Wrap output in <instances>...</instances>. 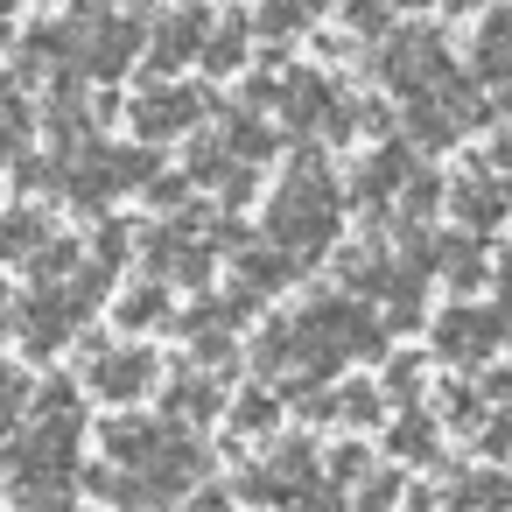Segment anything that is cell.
Masks as SVG:
<instances>
[{
  "label": "cell",
  "instance_id": "obj_1",
  "mask_svg": "<svg viewBox=\"0 0 512 512\" xmlns=\"http://www.w3.org/2000/svg\"><path fill=\"white\" fill-rule=\"evenodd\" d=\"M267 232H274V253H288L295 267L316 260L337 239V190H330V176H323L316 155H302V176L281 183V197L267 211Z\"/></svg>",
  "mask_w": 512,
  "mask_h": 512
},
{
  "label": "cell",
  "instance_id": "obj_10",
  "mask_svg": "<svg viewBox=\"0 0 512 512\" xmlns=\"http://www.w3.org/2000/svg\"><path fill=\"white\" fill-rule=\"evenodd\" d=\"M449 204H456V218H463L470 232H491V225L512 211V190H505V183H491V176H470V183H456V190H449Z\"/></svg>",
  "mask_w": 512,
  "mask_h": 512
},
{
  "label": "cell",
  "instance_id": "obj_6",
  "mask_svg": "<svg viewBox=\"0 0 512 512\" xmlns=\"http://www.w3.org/2000/svg\"><path fill=\"white\" fill-rule=\"evenodd\" d=\"M141 36H148V22H141V15H106V22L85 36L92 50H85L78 64H85L92 78H120V71L141 57Z\"/></svg>",
  "mask_w": 512,
  "mask_h": 512
},
{
  "label": "cell",
  "instance_id": "obj_33",
  "mask_svg": "<svg viewBox=\"0 0 512 512\" xmlns=\"http://www.w3.org/2000/svg\"><path fill=\"white\" fill-rule=\"evenodd\" d=\"M365 470H372V456H365L358 442H344V449H330V477H337V484H358ZM337 484H330V491H337Z\"/></svg>",
  "mask_w": 512,
  "mask_h": 512
},
{
  "label": "cell",
  "instance_id": "obj_4",
  "mask_svg": "<svg viewBox=\"0 0 512 512\" xmlns=\"http://www.w3.org/2000/svg\"><path fill=\"white\" fill-rule=\"evenodd\" d=\"M505 309H449L442 323H435V351L449 358V365H477V358H491L498 344H505Z\"/></svg>",
  "mask_w": 512,
  "mask_h": 512
},
{
  "label": "cell",
  "instance_id": "obj_3",
  "mask_svg": "<svg viewBox=\"0 0 512 512\" xmlns=\"http://www.w3.org/2000/svg\"><path fill=\"white\" fill-rule=\"evenodd\" d=\"M204 106H211V92H197V85H155V92L127 99V127H134L141 141H169V134H183Z\"/></svg>",
  "mask_w": 512,
  "mask_h": 512
},
{
  "label": "cell",
  "instance_id": "obj_30",
  "mask_svg": "<svg viewBox=\"0 0 512 512\" xmlns=\"http://www.w3.org/2000/svg\"><path fill=\"white\" fill-rule=\"evenodd\" d=\"M29 393H36V386H29L15 365H0V428H15V414L29 407Z\"/></svg>",
  "mask_w": 512,
  "mask_h": 512
},
{
  "label": "cell",
  "instance_id": "obj_22",
  "mask_svg": "<svg viewBox=\"0 0 512 512\" xmlns=\"http://www.w3.org/2000/svg\"><path fill=\"white\" fill-rule=\"evenodd\" d=\"M337 274H344V288H358V295H379V288H386V260H379V246H351V253H337Z\"/></svg>",
  "mask_w": 512,
  "mask_h": 512
},
{
  "label": "cell",
  "instance_id": "obj_2",
  "mask_svg": "<svg viewBox=\"0 0 512 512\" xmlns=\"http://www.w3.org/2000/svg\"><path fill=\"white\" fill-rule=\"evenodd\" d=\"M379 71H386V85H400L407 99H428L442 78H456V64H449V43H442L435 29L393 36V43H386V57H379Z\"/></svg>",
  "mask_w": 512,
  "mask_h": 512
},
{
  "label": "cell",
  "instance_id": "obj_25",
  "mask_svg": "<svg viewBox=\"0 0 512 512\" xmlns=\"http://www.w3.org/2000/svg\"><path fill=\"white\" fill-rule=\"evenodd\" d=\"M162 316H169V295H162V288L120 295V323H127V330H148V323H162Z\"/></svg>",
  "mask_w": 512,
  "mask_h": 512
},
{
  "label": "cell",
  "instance_id": "obj_43",
  "mask_svg": "<svg viewBox=\"0 0 512 512\" xmlns=\"http://www.w3.org/2000/svg\"><path fill=\"white\" fill-rule=\"evenodd\" d=\"M15 8H22V0H0V36H8V22H15Z\"/></svg>",
  "mask_w": 512,
  "mask_h": 512
},
{
  "label": "cell",
  "instance_id": "obj_18",
  "mask_svg": "<svg viewBox=\"0 0 512 512\" xmlns=\"http://www.w3.org/2000/svg\"><path fill=\"white\" fill-rule=\"evenodd\" d=\"M43 239H50L43 211H8V218H0V260H36Z\"/></svg>",
  "mask_w": 512,
  "mask_h": 512
},
{
  "label": "cell",
  "instance_id": "obj_39",
  "mask_svg": "<svg viewBox=\"0 0 512 512\" xmlns=\"http://www.w3.org/2000/svg\"><path fill=\"white\" fill-rule=\"evenodd\" d=\"M484 456L512 463V414H498V421H491V435H484Z\"/></svg>",
  "mask_w": 512,
  "mask_h": 512
},
{
  "label": "cell",
  "instance_id": "obj_27",
  "mask_svg": "<svg viewBox=\"0 0 512 512\" xmlns=\"http://www.w3.org/2000/svg\"><path fill=\"white\" fill-rule=\"evenodd\" d=\"M330 414H344V421H379V393L372 386H344V393H330Z\"/></svg>",
  "mask_w": 512,
  "mask_h": 512
},
{
  "label": "cell",
  "instance_id": "obj_35",
  "mask_svg": "<svg viewBox=\"0 0 512 512\" xmlns=\"http://www.w3.org/2000/svg\"><path fill=\"white\" fill-rule=\"evenodd\" d=\"M400 505V477L386 470V477H365V498H358V512H393Z\"/></svg>",
  "mask_w": 512,
  "mask_h": 512
},
{
  "label": "cell",
  "instance_id": "obj_9",
  "mask_svg": "<svg viewBox=\"0 0 512 512\" xmlns=\"http://www.w3.org/2000/svg\"><path fill=\"white\" fill-rule=\"evenodd\" d=\"M330 106H337V92H330V78H316V71H295L288 85H281V113H288V127H323L330 120Z\"/></svg>",
  "mask_w": 512,
  "mask_h": 512
},
{
  "label": "cell",
  "instance_id": "obj_29",
  "mask_svg": "<svg viewBox=\"0 0 512 512\" xmlns=\"http://www.w3.org/2000/svg\"><path fill=\"white\" fill-rule=\"evenodd\" d=\"M15 498H22V512H71V477L29 484V491H15Z\"/></svg>",
  "mask_w": 512,
  "mask_h": 512
},
{
  "label": "cell",
  "instance_id": "obj_8",
  "mask_svg": "<svg viewBox=\"0 0 512 512\" xmlns=\"http://www.w3.org/2000/svg\"><path fill=\"white\" fill-rule=\"evenodd\" d=\"M204 36H211V15H204V8H183V15H169V22L155 29L148 64H155V71H176V64H190V57L204 50Z\"/></svg>",
  "mask_w": 512,
  "mask_h": 512
},
{
  "label": "cell",
  "instance_id": "obj_23",
  "mask_svg": "<svg viewBox=\"0 0 512 512\" xmlns=\"http://www.w3.org/2000/svg\"><path fill=\"white\" fill-rule=\"evenodd\" d=\"M386 449L407 456V463H428V456H435V421H428V414H400L393 435H386Z\"/></svg>",
  "mask_w": 512,
  "mask_h": 512
},
{
  "label": "cell",
  "instance_id": "obj_26",
  "mask_svg": "<svg viewBox=\"0 0 512 512\" xmlns=\"http://www.w3.org/2000/svg\"><path fill=\"white\" fill-rule=\"evenodd\" d=\"M477 414H484V393L463 386V379H449V386H442V421H449V428H477Z\"/></svg>",
  "mask_w": 512,
  "mask_h": 512
},
{
  "label": "cell",
  "instance_id": "obj_17",
  "mask_svg": "<svg viewBox=\"0 0 512 512\" xmlns=\"http://www.w3.org/2000/svg\"><path fill=\"white\" fill-rule=\"evenodd\" d=\"M267 477H274L281 491H288V484H316V442H309V435H281Z\"/></svg>",
  "mask_w": 512,
  "mask_h": 512
},
{
  "label": "cell",
  "instance_id": "obj_36",
  "mask_svg": "<svg viewBox=\"0 0 512 512\" xmlns=\"http://www.w3.org/2000/svg\"><path fill=\"white\" fill-rule=\"evenodd\" d=\"M288 512H344V498L330 484H302V491H288Z\"/></svg>",
  "mask_w": 512,
  "mask_h": 512
},
{
  "label": "cell",
  "instance_id": "obj_28",
  "mask_svg": "<svg viewBox=\"0 0 512 512\" xmlns=\"http://www.w3.org/2000/svg\"><path fill=\"white\" fill-rule=\"evenodd\" d=\"M274 414H281V407H274V393H246V400L232 407V428H246V435H267V428H274Z\"/></svg>",
  "mask_w": 512,
  "mask_h": 512
},
{
  "label": "cell",
  "instance_id": "obj_34",
  "mask_svg": "<svg viewBox=\"0 0 512 512\" xmlns=\"http://www.w3.org/2000/svg\"><path fill=\"white\" fill-rule=\"evenodd\" d=\"M386 393H393V400H414V393H421V358H393V365H386Z\"/></svg>",
  "mask_w": 512,
  "mask_h": 512
},
{
  "label": "cell",
  "instance_id": "obj_41",
  "mask_svg": "<svg viewBox=\"0 0 512 512\" xmlns=\"http://www.w3.org/2000/svg\"><path fill=\"white\" fill-rule=\"evenodd\" d=\"M183 512H232V498H225V491H197Z\"/></svg>",
  "mask_w": 512,
  "mask_h": 512
},
{
  "label": "cell",
  "instance_id": "obj_21",
  "mask_svg": "<svg viewBox=\"0 0 512 512\" xmlns=\"http://www.w3.org/2000/svg\"><path fill=\"white\" fill-rule=\"evenodd\" d=\"M407 134H414L421 148H449V141H456V120H449L435 99H407Z\"/></svg>",
  "mask_w": 512,
  "mask_h": 512
},
{
  "label": "cell",
  "instance_id": "obj_5",
  "mask_svg": "<svg viewBox=\"0 0 512 512\" xmlns=\"http://www.w3.org/2000/svg\"><path fill=\"white\" fill-rule=\"evenodd\" d=\"M155 351H141V344H120V351H92V365H85V379H92V393H106V400H141L148 386H155Z\"/></svg>",
  "mask_w": 512,
  "mask_h": 512
},
{
  "label": "cell",
  "instance_id": "obj_13",
  "mask_svg": "<svg viewBox=\"0 0 512 512\" xmlns=\"http://www.w3.org/2000/svg\"><path fill=\"white\" fill-rule=\"evenodd\" d=\"M246 36H253V22H246V15H225V22L204 36V50H197V57H204V71H211V78L239 71V64H246Z\"/></svg>",
  "mask_w": 512,
  "mask_h": 512
},
{
  "label": "cell",
  "instance_id": "obj_11",
  "mask_svg": "<svg viewBox=\"0 0 512 512\" xmlns=\"http://www.w3.org/2000/svg\"><path fill=\"white\" fill-rule=\"evenodd\" d=\"M162 442H169V428H162V421H127V414H120V421H106V456H113V463H134V477L155 463V449H162Z\"/></svg>",
  "mask_w": 512,
  "mask_h": 512
},
{
  "label": "cell",
  "instance_id": "obj_19",
  "mask_svg": "<svg viewBox=\"0 0 512 512\" xmlns=\"http://www.w3.org/2000/svg\"><path fill=\"white\" fill-rule=\"evenodd\" d=\"M267 148H274V127L267 120H253V113H232L225 120V155H239V169L246 162H267Z\"/></svg>",
  "mask_w": 512,
  "mask_h": 512
},
{
  "label": "cell",
  "instance_id": "obj_44",
  "mask_svg": "<svg viewBox=\"0 0 512 512\" xmlns=\"http://www.w3.org/2000/svg\"><path fill=\"white\" fill-rule=\"evenodd\" d=\"M379 8H421V0H379Z\"/></svg>",
  "mask_w": 512,
  "mask_h": 512
},
{
  "label": "cell",
  "instance_id": "obj_31",
  "mask_svg": "<svg viewBox=\"0 0 512 512\" xmlns=\"http://www.w3.org/2000/svg\"><path fill=\"white\" fill-rule=\"evenodd\" d=\"M442 190H435V176H421V169H407V183H400V211L407 218H428V204H435Z\"/></svg>",
  "mask_w": 512,
  "mask_h": 512
},
{
  "label": "cell",
  "instance_id": "obj_15",
  "mask_svg": "<svg viewBox=\"0 0 512 512\" xmlns=\"http://www.w3.org/2000/svg\"><path fill=\"white\" fill-rule=\"evenodd\" d=\"M512 505V477L505 470H463L456 477V512H505Z\"/></svg>",
  "mask_w": 512,
  "mask_h": 512
},
{
  "label": "cell",
  "instance_id": "obj_42",
  "mask_svg": "<svg viewBox=\"0 0 512 512\" xmlns=\"http://www.w3.org/2000/svg\"><path fill=\"white\" fill-rule=\"evenodd\" d=\"M491 169H512V134H498V141H491Z\"/></svg>",
  "mask_w": 512,
  "mask_h": 512
},
{
  "label": "cell",
  "instance_id": "obj_7",
  "mask_svg": "<svg viewBox=\"0 0 512 512\" xmlns=\"http://www.w3.org/2000/svg\"><path fill=\"white\" fill-rule=\"evenodd\" d=\"M78 302H71V288H43V295H29V309H22V337H29V351H57L71 330H78Z\"/></svg>",
  "mask_w": 512,
  "mask_h": 512
},
{
  "label": "cell",
  "instance_id": "obj_12",
  "mask_svg": "<svg viewBox=\"0 0 512 512\" xmlns=\"http://www.w3.org/2000/svg\"><path fill=\"white\" fill-rule=\"evenodd\" d=\"M470 71H477V78H491L498 92L512 85V15H491V22L477 29V50H470Z\"/></svg>",
  "mask_w": 512,
  "mask_h": 512
},
{
  "label": "cell",
  "instance_id": "obj_38",
  "mask_svg": "<svg viewBox=\"0 0 512 512\" xmlns=\"http://www.w3.org/2000/svg\"><path fill=\"white\" fill-rule=\"evenodd\" d=\"M113 260H127V225H120V218H106V225H99V267L113 274Z\"/></svg>",
  "mask_w": 512,
  "mask_h": 512
},
{
  "label": "cell",
  "instance_id": "obj_37",
  "mask_svg": "<svg viewBox=\"0 0 512 512\" xmlns=\"http://www.w3.org/2000/svg\"><path fill=\"white\" fill-rule=\"evenodd\" d=\"M344 22H351L358 36H379V29H386V8H379V0H344Z\"/></svg>",
  "mask_w": 512,
  "mask_h": 512
},
{
  "label": "cell",
  "instance_id": "obj_32",
  "mask_svg": "<svg viewBox=\"0 0 512 512\" xmlns=\"http://www.w3.org/2000/svg\"><path fill=\"white\" fill-rule=\"evenodd\" d=\"M190 176H204V183H225V176H232L225 148H218V141H197V148H190Z\"/></svg>",
  "mask_w": 512,
  "mask_h": 512
},
{
  "label": "cell",
  "instance_id": "obj_40",
  "mask_svg": "<svg viewBox=\"0 0 512 512\" xmlns=\"http://www.w3.org/2000/svg\"><path fill=\"white\" fill-rule=\"evenodd\" d=\"M148 197H155V204H183V183H176V176H155Z\"/></svg>",
  "mask_w": 512,
  "mask_h": 512
},
{
  "label": "cell",
  "instance_id": "obj_20",
  "mask_svg": "<svg viewBox=\"0 0 512 512\" xmlns=\"http://www.w3.org/2000/svg\"><path fill=\"white\" fill-rule=\"evenodd\" d=\"M435 260H442V274H449V288L456 295H470V288H484V253L470 246V239H449V246H435Z\"/></svg>",
  "mask_w": 512,
  "mask_h": 512
},
{
  "label": "cell",
  "instance_id": "obj_24",
  "mask_svg": "<svg viewBox=\"0 0 512 512\" xmlns=\"http://www.w3.org/2000/svg\"><path fill=\"white\" fill-rule=\"evenodd\" d=\"M169 414H183V421L218 414V386H211V379H197V372H183V379L169 386Z\"/></svg>",
  "mask_w": 512,
  "mask_h": 512
},
{
  "label": "cell",
  "instance_id": "obj_16",
  "mask_svg": "<svg viewBox=\"0 0 512 512\" xmlns=\"http://www.w3.org/2000/svg\"><path fill=\"white\" fill-rule=\"evenodd\" d=\"M407 169H414V148H400V141H393V148H379V155L358 169V183H351V190H358V197H386V190H400V183H407Z\"/></svg>",
  "mask_w": 512,
  "mask_h": 512
},
{
  "label": "cell",
  "instance_id": "obj_14",
  "mask_svg": "<svg viewBox=\"0 0 512 512\" xmlns=\"http://www.w3.org/2000/svg\"><path fill=\"white\" fill-rule=\"evenodd\" d=\"M295 274H302V267H295L288 253H274V246H260V253H246V260H239V281H232V288H246V295L260 302V295H274V288H288Z\"/></svg>",
  "mask_w": 512,
  "mask_h": 512
}]
</instances>
